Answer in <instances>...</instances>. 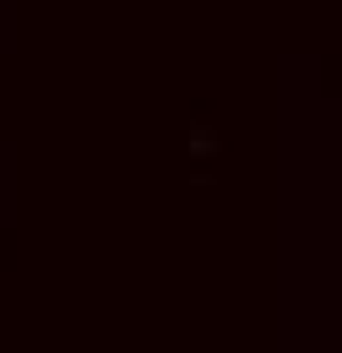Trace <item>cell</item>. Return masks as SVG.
Instances as JSON below:
<instances>
[{
    "instance_id": "obj_1",
    "label": "cell",
    "mask_w": 342,
    "mask_h": 353,
    "mask_svg": "<svg viewBox=\"0 0 342 353\" xmlns=\"http://www.w3.org/2000/svg\"><path fill=\"white\" fill-rule=\"evenodd\" d=\"M190 147H196V152H212L217 141H212V131H196V136H190Z\"/></svg>"
}]
</instances>
